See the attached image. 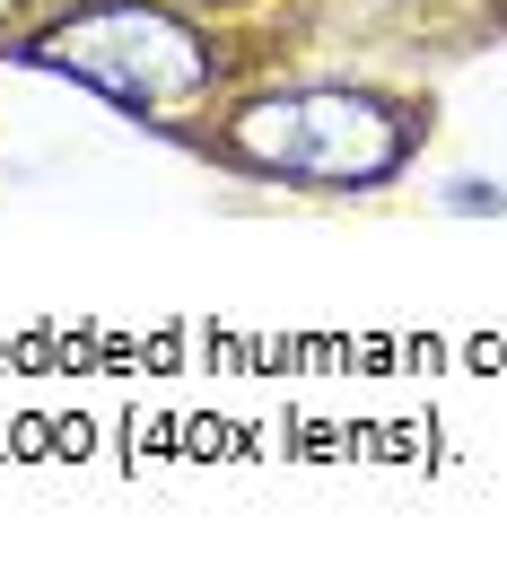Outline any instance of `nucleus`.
I'll return each mask as SVG.
<instances>
[{
  "label": "nucleus",
  "mask_w": 507,
  "mask_h": 568,
  "mask_svg": "<svg viewBox=\"0 0 507 568\" xmlns=\"http://www.w3.org/2000/svg\"><path fill=\"white\" fill-rule=\"evenodd\" d=\"M227 149L290 184H385L412 149V123L359 88H281L227 123Z\"/></svg>",
  "instance_id": "nucleus-1"
},
{
  "label": "nucleus",
  "mask_w": 507,
  "mask_h": 568,
  "mask_svg": "<svg viewBox=\"0 0 507 568\" xmlns=\"http://www.w3.org/2000/svg\"><path fill=\"white\" fill-rule=\"evenodd\" d=\"M27 62L88 79V88H105V97L132 105V114L193 105V97L211 88V71H219L211 44H202L184 18L141 9V0H114V9H79V18H62L53 36L27 44Z\"/></svg>",
  "instance_id": "nucleus-2"
}]
</instances>
